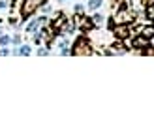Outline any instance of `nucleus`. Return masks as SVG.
<instances>
[{"instance_id": "f257e3e1", "label": "nucleus", "mask_w": 154, "mask_h": 139, "mask_svg": "<svg viewBox=\"0 0 154 139\" xmlns=\"http://www.w3.org/2000/svg\"><path fill=\"white\" fill-rule=\"evenodd\" d=\"M90 53H92V45H90V42H88L85 36L77 38L75 43H73V47H72V55H75V57H83V55H90Z\"/></svg>"}, {"instance_id": "f03ea898", "label": "nucleus", "mask_w": 154, "mask_h": 139, "mask_svg": "<svg viewBox=\"0 0 154 139\" xmlns=\"http://www.w3.org/2000/svg\"><path fill=\"white\" fill-rule=\"evenodd\" d=\"M47 0H25V4L21 8V15H23V21H26L30 15H32L40 6H43Z\"/></svg>"}, {"instance_id": "7ed1b4c3", "label": "nucleus", "mask_w": 154, "mask_h": 139, "mask_svg": "<svg viewBox=\"0 0 154 139\" xmlns=\"http://www.w3.org/2000/svg\"><path fill=\"white\" fill-rule=\"evenodd\" d=\"M66 23H68V17H66L62 11H58L57 17L51 21V30H55V34H57V32H60V30H62V26L66 25Z\"/></svg>"}, {"instance_id": "20e7f679", "label": "nucleus", "mask_w": 154, "mask_h": 139, "mask_svg": "<svg viewBox=\"0 0 154 139\" xmlns=\"http://www.w3.org/2000/svg\"><path fill=\"white\" fill-rule=\"evenodd\" d=\"M113 34H115V38H117V40H128V36H130V26L128 25H115L113 28Z\"/></svg>"}, {"instance_id": "39448f33", "label": "nucleus", "mask_w": 154, "mask_h": 139, "mask_svg": "<svg viewBox=\"0 0 154 139\" xmlns=\"http://www.w3.org/2000/svg\"><path fill=\"white\" fill-rule=\"evenodd\" d=\"M113 21H115V25H128V23H132V17H130V11L126 10V6L115 15Z\"/></svg>"}, {"instance_id": "423d86ee", "label": "nucleus", "mask_w": 154, "mask_h": 139, "mask_svg": "<svg viewBox=\"0 0 154 139\" xmlns=\"http://www.w3.org/2000/svg\"><path fill=\"white\" fill-rule=\"evenodd\" d=\"M77 26L81 28V32H90V30H94L92 17H85V15H81V19H79V23H77Z\"/></svg>"}, {"instance_id": "0eeeda50", "label": "nucleus", "mask_w": 154, "mask_h": 139, "mask_svg": "<svg viewBox=\"0 0 154 139\" xmlns=\"http://www.w3.org/2000/svg\"><path fill=\"white\" fill-rule=\"evenodd\" d=\"M40 36H42V42H45V45H47V47H51L53 38H55V32H53L51 28H42V30H40Z\"/></svg>"}, {"instance_id": "6e6552de", "label": "nucleus", "mask_w": 154, "mask_h": 139, "mask_svg": "<svg viewBox=\"0 0 154 139\" xmlns=\"http://www.w3.org/2000/svg\"><path fill=\"white\" fill-rule=\"evenodd\" d=\"M111 51H109V55H113V53H115V55H124V53H126V49H124V45H122V40H119L117 43H113L111 45Z\"/></svg>"}, {"instance_id": "1a4fd4ad", "label": "nucleus", "mask_w": 154, "mask_h": 139, "mask_svg": "<svg viewBox=\"0 0 154 139\" xmlns=\"http://www.w3.org/2000/svg\"><path fill=\"white\" fill-rule=\"evenodd\" d=\"M139 34H141V36H145V38H147V40L150 42L152 38H154V26H152V25H149V26H143V28L139 30Z\"/></svg>"}, {"instance_id": "9d476101", "label": "nucleus", "mask_w": 154, "mask_h": 139, "mask_svg": "<svg viewBox=\"0 0 154 139\" xmlns=\"http://www.w3.org/2000/svg\"><path fill=\"white\" fill-rule=\"evenodd\" d=\"M147 43H149V40H147L145 36H141V34H139V36H137L135 40L132 42V45H134V47H137V49H143V47H145Z\"/></svg>"}, {"instance_id": "9b49d317", "label": "nucleus", "mask_w": 154, "mask_h": 139, "mask_svg": "<svg viewBox=\"0 0 154 139\" xmlns=\"http://www.w3.org/2000/svg\"><path fill=\"white\" fill-rule=\"evenodd\" d=\"M145 17H147L149 21H152V23H154V4H152V2L145 6Z\"/></svg>"}, {"instance_id": "f8f14e48", "label": "nucleus", "mask_w": 154, "mask_h": 139, "mask_svg": "<svg viewBox=\"0 0 154 139\" xmlns=\"http://www.w3.org/2000/svg\"><path fill=\"white\" fill-rule=\"evenodd\" d=\"M103 21H105V17H103L102 13H94V15H92V23H94V26L103 25Z\"/></svg>"}, {"instance_id": "ddd939ff", "label": "nucleus", "mask_w": 154, "mask_h": 139, "mask_svg": "<svg viewBox=\"0 0 154 139\" xmlns=\"http://www.w3.org/2000/svg\"><path fill=\"white\" fill-rule=\"evenodd\" d=\"M102 4H103V0H90V2H88V8H90V10H98Z\"/></svg>"}, {"instance_id": "4468645a", "label": "nucleus", "mask_w": 154, "mask_h": 139, "mask_svg": "<svg viewBox=\"0 0 154 139\" xmlns=\"http://www.w3.org/2000/svg\"><path fill=\"white\" fill-rule=\"evenodd\" d=\"M141 55H154V47H152V45H145V47L141 49Z\"/></svg>"}, {"instance_id": "2eb2a0df", "label": "nucleus", "mask_w": 154, "mask_h": 139, "mask_svg": "<svg viewBox=\"0 0 154 139\" xmlns=\"http://www.w3.org/2000/svg\"><path fill=\"white\" fill-rule=\"evenodd\" d=\"M19 55H30V47L28 45H21V49H17Z\"/></svg>"}, {"instance_id": "dca6fc26", "label": "nucleus", "mask_w": 154, "mask_h": 139, "mask_svg": "<svg viewBox=\"0 0 154 139\" xmlns=\"http://www.w3.org/2000/svg\"><path fill=\"white\" fill-rule=\"evenodd\" d=\"M10 42H11V40H10V36H2V38H0V45H8Z\"/></svg>"}, {"instance_id": "f3484780", "label": "nucleus", "mask_w": 154, "mask_h": 139, "mask_svg": "<svg viewBox=\"0 0 154 139\" xmlns=\"http://www.w3.org/2000/svg\"><path fill=\"white\" fill-rule=\"evenodd\" d=\"M19 42H21V38H19V36H13V40H11V43H13V45H19Z\"/></svg>"}, {"instance_id": "a211bd4d", "label": "nucleus", "mask_w": 154, "mask_h": 139, "mask_svg": "<svg viewBox=\"0 0 154 139\" xmlns=\"http://www.w3.org/2000/svg\"><path fill=\"white\" fill-rule=\"evenodd\" d=\"M83 11V4H77L75 6V13H81Z\"/></svg>"}, {"instance_id": "6ab92c4d", "label": "nucleus", "mask_w": 154, "mask_h": 139, "mask_svg": "<svg viewBox=\"0 0 154 139\" xmlns=\"http://www.w3.org/2000/svg\"><path fill=\"white\" fill-rule=\"evenodd\" d=\"M6 8V0H0V10H4Z\"/></svg>"}, {"instance_id": "aec40b11", "label": "nucleus", "mask_w": 154, "mask_h": 139, "mask_svg": "<svg viewBox=\"0 0 154 139\" xmlns=\"http://www.w3.org/2000/svg\"><path fill=\"white\" fill-rule=\"evenodd\" d=\"M0 34H2V26H0Z\"/></svg>"}, {"instance_id": "412c9836", "label": "nucleus", "mask_w": 154, "mask_h": 139, "mask_svg": "<svg viewBox=\"0 0 154 139\" xmlns=\"http://www.w3.org/2000/svg\"><path fill=\"white\" fill-rule=\"evenodd\" d=\"M60 2H64V0H60Z\"/></svg>"}]
</instances>
